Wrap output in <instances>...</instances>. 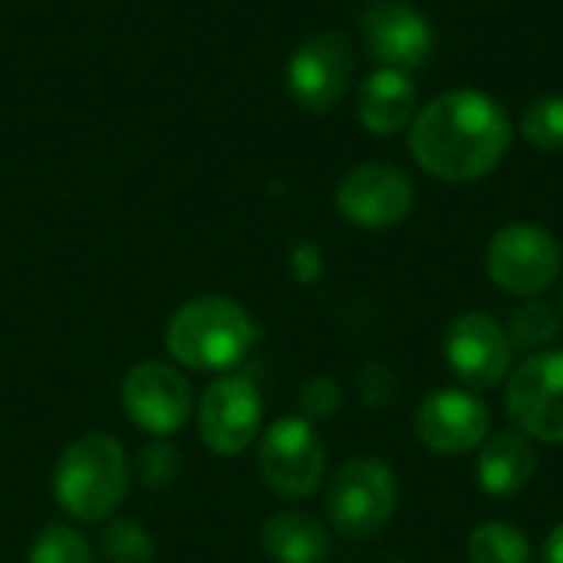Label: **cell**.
<instances>
[{
  "mask_svg": "<svg viewBox=\"0 0 563 563\" xmlns=\"http://www.w3.org/2000/svg\"><path fill=\"white\" fill-rule=\"evenodd\" d=\"M122 409L142 432L168 439L191 416V386L168 363H139L122 379Z\"/></svg>",
  "mask_w": 563,
  "mask_h": 563,
  "instance_id": "13",
  "label": "cell"
},
{
  "mask_svg": "<svg viewBox=\"0 0 563 563\" xmlns=\"http://www.w3.org/2000/svg\"><path fill=\"white\" fill-rule=\"evenodd\" d=\"M534 475H538V449L534 439H528L525 432L508 429L482 442L475 478L488 498H501V501L515 498L534 482Z\"/></svg>",
  "mask_w": 563,
  "mask_h": 563,
  "instance_id": "16",
  "label": "cell"
},
{
  "mask_svg": "<svg viewBox=\"0 0 563 563\" xmlns=\"http://www.w3.org/2000/svg\"><path fill=\"white\" fill-rule=\"evenodd\" d=\"M343 406V393L336 386L333 376H313L303 389H300V412L310 422H323L333 419Z\"/></svg>",
  "mask_w": 563,
  "mask_h": 563,
  "instance_id": "24",
  "label": "cell"
},
{
  "mask_svg": "<svg viewBox=\"0 0 563 563\" xmlns=\"http://www.w3.org/2000/svg\"><path fill=\"white\" fill-rule=\"evenodd\" d=\"M561 310L551 300H541V297H531L521 307H515L508 323H505L511 346L521 350V353H531V356L544 353L561 336Z\"/></svg>",
  "mask_w": 563,
  "mask_h": 563,
  "instance_id": "18",
  "label": "cell"
},
{
  "mask_svg": "<svg viewBox=\"0 0 563 563\" xmlns=\"http://www.w3.org/2000/svg\"><path fill=\"white\" fill-rule=\"evenodd\" d=\"M257 468L274 495L287 501H300L323 485L327 445L310 419L287 416L264 432L257 449Z\"/></svg>",
  "mask_w": 563,
  "mask_h": 563,
  "instance_id": "6",
  "label": "cell"
},
{
  "mask_svg": "<svg viewBox=\"0 0 563 563\" xmlns=\"http://www.w3.org/2000/svg\"><path fill=\"white\" fill-rule=\"evenodd\" d=\"M290 264H294V274H297L300 284H313L323 274V254H320L317 244H300L294 251V261Z\"/></svg>",
  "mask_w": 563,
  "mask_h": 563,
  "instance_id": "26",
  "label": "cell"
},
{
  "mask_svg": "<svg viewBox=\"0 0 563 563\" xmlns=\"http://www.w3.org/2000/svg\"><path fill=\"white\" fill-rule=\"evenodd\" d=\"M541 563H563V521L548 531L544 548H541Z\"/></svg>",
  "mask_w": 563,
  "mask_h": 563,
  "instance_id": "27",
  "label": "cell"
},
{
  "mask_svg": "<svg viewBox=\"0 0 563 563\" xmlns=\"http://www.w3.org/2000/svg\"><path fill=\"white\" fill-rule=\"evenodd\" d=\"M561 303H563V290H561Z\"/></svg>",
  "mask_w": 563,
  "mask_h": 563,
  "instance_id": "28",
  "label": "cell"
},
{
  "mask_svg": "<svg viewBox=\"0 0 563 563\" xmlns=\"http://www.w3.org/2000/svg\"><path fill=\"white\" fill-rule=\"evenodd\" d=\"M264 422V402L251 379L221 376L214 379L198 402V435L214 455H241L247 452Z\"/></svg>",
  "mask_w": 563,
  "mask_h": 563,
  "instance_id": "12",
  "label": "cell"
},
{
  "mask_svg": "<svg viewBox=\"0 0 563 563\" xmlns=\"http://www.w3.org/2000/svg\"><path fill=\"white\" fill-rule=\"evenodd\" d=\"M360 396H363V402L369 409H389L396 402V396H399V383H396L393 369L383 366V363L363 366V373H360Z\"/></svg>",
  "mask_w": 563,
  "mask_h": 563,
  "instance_id": "25",
  "label": "cell"
},
{
  "mask_svg": "<svg viewBox=\"0 0 563 563\" xmlns=\"http://www.w3.org/2000/svg\"><path fill=\"white\" fill-rule=\"evenodd\" d=\"M505 412L534 442L563 445V350L528 356L505 379Z\"/></svg>",
  "mask_w": 563,
  "mask_h": 563,
  "instance_id": "7",
  "label": "cell"
},
{
  "mask_svg": "<svg viewBox=\"0 0 563 563\" xmlns=\"http://www.w3.org/2000/svg\"><path fill=\"white\" fill-rule=\"evenodd\" d=\"M99 554L106 563H155V541L135 521H109L99 534Z\"/></svg>",
  "mask_w": 563,
  "mask_h": 563,
  "instance_id": "21",
  "label": "cell"
},
{
  "mask_svg": "<svg viewBox=\"0 0 563 563\" xmlns=\"http://www.w3.org/2000/svg\"><path fill=\"white\" fill-rule=\"evenodd\" d=\"M416 208L412 178L386 162H366L350 168L336 185V211L366 231H386L402 224Z\"/></svg>",
  "mask_w": 563,
  "mask_h": 563,
  "instance_id": "10",
  "label": "cell"
},
{
  "mask_svg": "<svg viewBox=\"0 0 563 563\" xmlns=\"http://www.w3.org/2000/svg\"><path fill=\"white\" fill-rule=\"evenodd\" d=\"M419 112V89L402 69H373L356 89V119L369 135L409 132Z\"/></svg>",
  "mask_w": 563,
  "mask_h": 563,
  "instance_id": "15",
  "label": "cell"
},
{
  "mask_svg": "<svg viewBox=\"0 0 563 563\" xmlns=\"http://www.w3.org/2000/svg\"><path fill=\"white\" fill-rule=\"evenodd\" d=\"M472 563H534V544L508 521H485L468 534Z\"/></svg>",
  "mask_w": 563,
  "mask_h": 563,
  "instance_id": "19",
  "label": "cell"
},
{
  "mask_svg": "<svg viewBox=\"0 0 563 563\" xmlns=\"http://www.w3.org/2000/svg\"><path fill=\"white\" fill-rule=\"evenodd\" d=\"M363 46L366 53L386 66L412 73L429 63L435 33L422 10L406 0H373L363 10Z\"/></svg>",
  "mask_w": 563,
  "mask_h": 563,
  "instance_id": "14",
  "label": "cell"
},
{
  "mask_svg": "<svg viewBox=\"0 0 563 563\" xmlns=\"http://www.w3.org/2000/svg\"><path fill=\"white\" fill-rule=\"evenodd\" d=\"M353 66V43L343 33H313L287 59V92L310 112H330L346 96Z\"/></svg>",
  "mask_w": 563,
  "mask_h": 563,
  "instance_id": "11",
  "label": "cell"
},
{
  "mask_svg": "<svg viewBox=\"0 0 563 563\" xmlns=\"http://www.w3.org/2000/svg\"><path fill=\"white\" fill-rule=\"evenodd\" d=\"M257 327L251 313L231 297H195L181 303L168 327L165 346L175 363L195 373H221L247 360L254 350Z\"/></svg>",
  "mask_w": 563,
  "mask_h": 563,
  "instance_id": "2",
  "label": "cell"
},
{
  "mask_svg": "<svg viewBox=\"0 0 563 563\" xmlns=\"http://www.w3.org/2000/svg\"><path fill=\"white\" fill-rule=\"evenodd\" d=\"M521 135L528 139V145L548 155L563 152V92L538 96L521 112Z\"/></svg>",
  "mask_w": 563,
  "mask_h": 563,
  "instance_id": "20",
  "label": "cell"
},
{
  "mask_svg": "<svg viewBox=\"0 0 563 563\" xmlns=\"http://www.w3.org/2000/svg\"><path fill=\"white\" fill-rule=\"evenodd\" d=\"M26 563H96V554L73 528L49 525L33 538Z\"/></svg>",
  "mask_w": 563,
  "mask_h": 563,
  "instance_id": "22",
  "label": "cell"
},
{
  "mask_svg": "<svg viewBox=\"0 0 563 563\" xmlns=\"http://www.w3.org/2000/svg\"><path fill=\"white\" fill-rule=\"evenodd\" d=\"M485 271L492 284L511 297H544L563 271L561 241L534 221H511L492 234Z\"/></svg>",
  "mask_w": 563,
  "mask_h": 563,
  "instance_id": "5",
  "label": "cell"
},
{
  "mask_svg": "<svg viewBox=\"0 0 563 563\" xmlns=\"http://www.w3.org/2000/svg\"><path fill=\"white\" fill-rule=\"evenodd\" d=\"M399 508L396 472L373 455L350 459L330 482L327 518L333 531L350 541H366L379 534Z\"/></svg>",
  "mask_w": 563,
  "mask_h": 563,
  "instance_id": "4",
  "label": "cell"
},
{
  "mask_svg": "<svg viewBox=\"0 0 563 563\" xmlns=\"http://www.w3.org/2000/svg\"><path fill=\"white\" fill-rule=\"evenodd\" d=\"M56 505L82 525H99L119 511L129 495V455L102 432H89L66 445L53 468Z\"/></svg>",
  "mask_w": 563,
  "mask_h": 563,
  "instance_id": "3",
  "label": "cell"
},
{
  "mask_svg": "<svg viewBox=\"0 0 563 563\" xmlns=\"http://www.w3.org/2000/svg\"><path fill=\"white\" fill-rule=\"evenodd\" d=\"M511 142L508 109L482 89H449L426 102L409 125L412 162L449 185L492 175L511 152Z\"/></svg>",
  "mask_w": 563,
  "mask_h": 563,
  "instance_id": "1",
  "label": "cell"
},
{
  "mask_svg": "<svg viewBox=\"0 0 563 563\" xmlns=\"http://www.w3.org/2000/svg\"><path fill=\"white\" fill-rule=\"evenodd\" d=\"M181 475V452L168 442H152L139 452V478L148 488H168Z\"/></svg>",
  "mask_w": 563,
  "mask_h": 563,
  "instance_id": "23",
  "label": "cell"
},
{
  "mask_svg": "<svg viewBox=\"0 0 563 563\" xmlns=\"http://www.w3.org/2000/svg\"><path fill=\"white\" fill-rule=\"evenodd\" d=\"M442 350L452 376L472 393L495 389L511 376L515 346L508 340L505 323H498L492 313L482 310L459 313L445 330Z\"/></svg>",
  "mask_w": 563,
  "mask_h": 563,
  "instance_id": "8",
  "label": "cell"
},
{
  "mask_svg": "<svg viewBox=\"0 0 563 563\" xmlns=\"http://www.w3.org/2000/svg\"><path fill=\"white\" fill-rule=\"evenodd\" d=\"M412 426H416V439L432 455L455 459L482 449V442L492 432V409L472 389L442 386L422 396Z\"/></svg>",
  "mask_w": 563,
  "mask_h": 563,
  "instance_id": "9",
  "label": "cell"
},
{
  "mask_svg": "<svg viewBox=\"0 0 563 563\" xmlns=\"http://www.w3.org/2000/svg\"><path fill=\"white\" fill-rule=\"evenodd\" d=\"M261 548L274 563H327L330 531L303 511H277L261 528Z\"/></svg>",
  "mask_w": 563,
  "mask_h": 563,
  "instance_id": "17",
  "label": "cell"
}]
</instances>
